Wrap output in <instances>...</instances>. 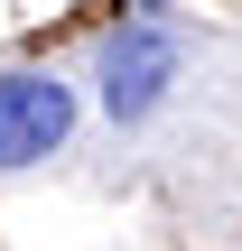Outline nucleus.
<instances>
[{
	"mask_svg": "<svg viewBox=\"0 0 242 251\" xmlns=\"http://www.w3.org/2000/svg\"><path fill=\"white\" fill-rule=\"evenodd\" d=\"M168 84H177V37H168L159 19H131V28L103 37V112H112V121L159 112Z\"/></svg>",
	"mask_w": 242,
	"mask_h": 251,
	"instance_id": "obj_1",
	"label": "nucleus"
},
{
	"mask_svg": "<svg viewBox=\"0 0 242 251\" xmlns=\"http://www.w3.org/2000/svg\"><path fill=\"white\" fill-rule=\"evenodd\" d=\"M65 130H75V93L56 75H0V168L47 158Z\"/></svg>",
	"mask_w": 242,
	"mask_h": 251,
	"instance_id": "obj_2",
	"label": "nucleus"
}]
</instances>
